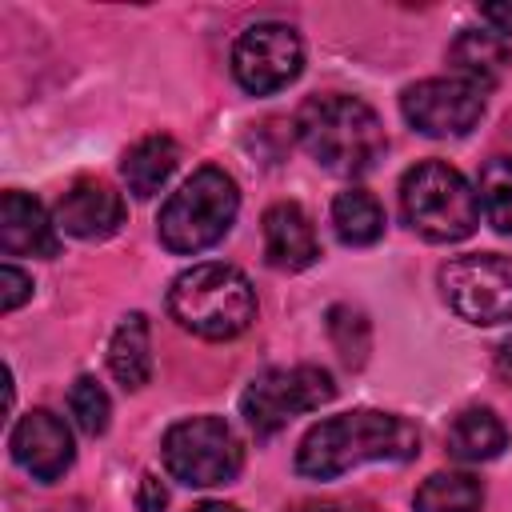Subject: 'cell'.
<instances>
[{
  "instance_id": "obj_1",
  "label": "cell",
  "mask_w": 512,
  "mask_h": 512,
  "mask_svg": "<svg viewBox=\"0 0 512 512\" xmlns=\"http://www.w3.org/2000/svg\"><path fill=\"white\" fill-rule=\"evenodd\" d=\"M420 452V432L396 412H340L312 424L296 448V472L308 480H336L368 460H412Z\"/></svg>"
},
{
  "instance_id": "obj_2",
  "label": "cell",
  "mask_w": 512,
  "mask_h": 512,
  "mask_svg": "<svg viewBox=\"0 0 512 512\" xmlns=\"http://www.w3.org/2000/svg\"><path fill=\"white\" fill-rule=\"evenodd\" d=\"M296 136L304 152L336 176L368 172L388 148L380 116L364 100L340 96V92L304 100L296 112Z\"/></svg>"
},
{
  "instance_id": "obj_3",
  "label": "cell",
  "mask_w": 512,
  "mask_h": 512,
  "mask_svg": "<svg viewBox=\"0 0 512 512\" xmlns=\"http://www.w3.org/2000/svg\"><path fill=\"white\" fill-rule=\"evenodd\" d=\"M168 312L192 336L232 340L256 320V292L240 268L208 260V264H192L172 280Z\"/></svg>"
},
{
  "instance_id": "obj_4",
  "label": "cell",
  "mask_w": 512,
  "mask_h": 512,
  "mask_svg": "<svg viewBox=\"0 0 512 512\" xmlns=\"http://www.w3.org/2000/svg\"><path fill=\"white\" fill-rule=\"evenodd\" d=\"M400 212L404 224L432 244H456L472 236L480 224V200L472 184L444 160H420L404 172Z\"/></svg>"
},
{
  "instance_id": "obj_5",
  "label": "cell",
  "mask_w": 512,
  "mask_h": 512,
  "mask_svg": "<svg viewBox=\"0 0 512 512\" xmlns=\"http://www.w3.org/2000/svg\"><path fill=\"white\" fill-rule=\"evenodd\" d=\"M240 192L224 168H196L160 208V244L168 252L192 256L212 248L236 220Z\"/></svg>"
},
{
  "instance_id": "obj_6",
  "label": "cell",
  "mask_w": 512,
  "mask_h": 512,
  "mask_svg": "<svg viewBox=\"0 0 512 512\" xmlns=\"http://www.w3.org/2000/svg\"><path fill=\"white\" fill-rule=\"evenodd\" d=\"M160 452H164V468L188 488L228 484L244 464V448L220 416H192L172 424L164 432Z\"/></svg>"
},
{
  "instance_id": "obj_7",
  "label": "cell",
  "mask_w": 512,
  "mask_h": 512,
  "mask_svg": "<svg viewBox=\"0 0 512 512\" xmlns=\"http://www.w3.org/2000/svg\"><path fill=\"white\" fill-rule=\"evenodd\" d=\"M336 396V384L324 368L316 364H296V368H268L260 372L244 396H240V412L248 420V428L256 436H272L280 432L292 416L312 412L320 404H328Z\"/></svg>"
},
{
  "instance_id": "obj_8",
  "label": "cell",
  "mask_w": 512,
  "mask_h": 512,
  "mask_svg": "<svg viewBox=\"0 0 512 512\" xmlns=\"http://www.w3.org/2000/svg\"><path fill=\"white\" fill-rule=\"evenodd\" d=\"M440 292L448 308L468 324L512 320V256L472 252L440 268Z\"/></svg>"
},
{
  "instance_id": "obj_9",
  "label": "cell",
  "mask_w": 512,
  "mask_h": 512,
  "mask_svg": "<svg viewBox=\"0 0 512 512\" xmlns=\"http://www.w3.org/2000/svg\"><path fill=\"white\" fill-rule=\"evenodd\" d=\"M304 68V44L288 24L264 20L240 32L232 44V76L244 92L268 96L288 88Z\"/></svg>"
},
{
  "instance_id": "obj_10",
  "label": "cell",
  "mask_w": 512,
  "mask_h": 512,
  "mask_svg": "<svg viewBox=\"0 0 512 512\" xmlns=\"http://www.w3.org/2000/svg\"><path fill=\"white\" fill-rule=\"evenodd\" d=\"M400 112L416 132L448 140L476 128V120L484 116V92L460 76H432L404 88Z\"/></svg>"
},
{
  "instance_id": "obj_11",
  "label": "cell",
  "mask_w": 512,
  "mask_h": 512,
  "mask_svg": "<svg viewBox=\"0 0 512 512\" xmlns=\"http://www.w3.org/2000/svg\"><path fill=\"white\" fill-rule=\"evenodd\" d=\"M8 448H12V460L36 480H56L72 464V432L48 408L20 416L8 436Z\"/></svg>"
},
{
  "instance_id": "obj_12",
  "label": "cell",
  "mask_w": 512,
  "mask_h": 512,
  "mask_svg": "<svg viewBox=\"0 0 512 512\" xmlns=\"http://www.w3.org/2000/svg\"><path fill=\"white\" fill-rule=\"evenodd\" d=\"M124 224V196L104 180H76L56 200V228L76 240H104Z\"/></svg>"
},
{
  "instance_id": "obj_13",
  "label": "cell",
  "mask_w": 512,
  "mask_h": 512,
  "mask_svg": "<svg viewBox=\"0 0 512 512\" xmlns=\"http://www.w3.org/2000/svg\"><path fill=\"white\" fill-rule=\"evenodd\" d=\"M264 256L272 268L280 272H300L308 268L316 256H320V244H316V228L308 220V212L292 200H280L264 212Z\"/></svg>"
},
{
  "instance_id": "obj_14",
  "label": "cell",
  "mask_w": 512,
  "mask_h": 512,
  "mask_svg": "<svg viewBox=\"0 0 512 512\" xmlns=\"http://www.w3.org/2000/svg\"><path fill=\"white\" fill-rule=\"evenodd\" d=\"M0 248L8 256H56V224L44 204L24 192H4L0 200Z\"/></svg>"
},
{
  "instance_id": "obj_15",
  "label": "cell",
  "mask_w": 512,
  "mask_h": 512,
  "mask_svg": "<svg viewBox=\"0 0 512 512\" xmlns=\"http://www.w3.org/2000/svg\"><path fill=\"white\" fill-rule=\"evenodd\" d=\"M448 60L456 68L460 80H468L472 88L488 92L492 84L504 80L508 64H512V44L500 36V32H476V28H464L452 48H448Z\"/></svg>"
},
{
  "instance_id": "obj_16",
  "label": "cell",
  "mask_w": 512,
  "mask_h": 512,
  "mask_svg": "<svg viewBox=\"0 0 512 512\" xmlns=\"http://www.w3.org/2000/svg\"><path fill=\"white\" fill-rule=\"evenodd\" d=\"M176 164H180L176 140L164 136V132H152V136H140V140L124 152L120 172H124V180H128V192L140 196V200H148V196H156V192L168 184V176L176 172Z\"/></svg>"
},
{
  "instance_id": "obj_17",
  "label": "cell",
  "mask_w": 512,
  "mask_h": 512,
  "mask_svg": "<svg viewBox=\"0 0 512 512\" xmlns=\"http://www.w3.org/2000/svg\"><path fill=\"white\" fill-rule=\"evenodd\" d=\"M448 456L460 464H480L500 456V448L508 444V428L492 408H464L452 424H448Z\"/></svg>"
},
{
  "instance_id": "obj_18",
  "label": "cell",
  "mask_w": 512,
  "mask_h": 512,
  "mask_svg": "<svg viewBox=\"0 0 512 512\" xmlns=\"http://www.w3.org/2000/svg\"><path fill=\"white\" fill-rule=\"evenodd\" d=\"M108 368L124 388H144L152 376V340H148V320L140 312H128L112 340H108Z\"/></svg>"
},
{
  "instance_id": "obj_19",
  "label": "cell",
  "mask_w": 512,
  "mask_h": 512,
  "mask_svg": "<svg viewBox=\"0 0 512 512\" xmlns=\"http://www.w3.org/2000/svg\"><path fill=\"white\" fill-rule=\"evenodd\" d=\"M332 228L344 244L352 248H364V244H376L384 236V208L376 204L372 192L364 188H348L332 200Z\"/></svg>"
},
{
  "instance_id": "obj_20",
  "label": "cell",
  "mask_w": 512,
  "mask_h": 512,
  "mask_svg": "<svg viewBox=\"0 0 512 512\" xmlns=\"http://www.w3.org/2000/svg\"><path fill=\"white\" fill-rule=\"evenodd\" d=\"M484 488L468 472H432L416 488V512H480Z\"/></svg>"
},
{
  "instance_id": "obj_21",
  "label": "cell",
  "mask_w": 512,
  "mask_h": 512,
  "mask_svg": "<svg viewBox=\"0 0 512 512\" xmlns=\"http://www.w3.org/2000/svg\"><path fill=\"white\" fill-rule=\"evenodd\" d=\"M476 200L488 216V224L504 236H512V156H492L480 168Z\"/></svg>"
},
{
  "instance_id": "obj_22",
  "label": "cell",
  "mask_w": 512,
  "mask_h": 512,
  "mask_svg": "<svg viewBox=\"0 0 512 512\" xmlns=\"http://www.w3.org/2000/svg\"><path fill=\"white\" fill-rule=\"evenodd\" d=\"M328 336H332V344H336V352H340V360L348 368L364 364V356H368V320L360 312L336 304L328 312Z\"/></svg>"
},
{
  "instance_id": "obj_23",
  "label": "cell",
  "mask_w": 512,
  "mask_h": 512,
  "mask_svg": "<svg viewBox=\"0 0 512 512\" xmlns=\"http://www.w3.org/2000/svg\"><path fill=\"white\" fill-rule=\"evenodd\" d=\"M68 412H72V420L80 424V432L100 436V432L108 428L112 404H108V392H104L92 376H80V380L68 388Z\"/></svg>"
},
{
  "instance_id": "obj_24",
  "label": "cell",
  "mask_w": 512,
  "mask_h": 512,
  "mask_svg": "<svg viewBox=\"0 0 512 512\" xmlns=\"http://www.w3.org/2000/svg\"><path fill=\"white\" fill-rule=\"evenodd\" d=\"M28 296H32V280H28L20 268L4 264V268H0V312H16Z\"/></svg>"
},
{
  "instance_id": "obj_25",
  "label": "cell",
  "mask_w": 512,
  "mask_h": 512,
  "mask_svg": "<svg viewBox=\"0 0 512 512\" xmlns=\"http://www.w3.org/2000/svg\"><path fill=\"white\" fill-rule=\"evenodd\" d=\"M164 504H168V492H164L160 476L144 472V476H140V488H136V508H140V512H164Z\"/></svg>"
},
{
  "instance_id": "obj_26",
  "label": "cell",
  "mask_w": 512,
  "mask_h": 512,
  "mask_svg": "<svg viewBox=\"0 0 512 512\" xmlns=\"http://www.w3.org/2000/svg\"><path fill=\"white\" fill-rule=\"evenodd\" d=\"M480 16L504 36V32H512V4H484L480 8Z\"/></svg>"
},
{
  "instance_id": "obj_27",
  "label": "cell",
  "mask_w": 512,
  "mask_h": 512,
  "mask_svg": "<svg viewBox=\"0 0 512 512\" xmlns=\"http://www.w3.org/2000/svg\"><path fill=\"white\" fill-rule=\"evenodd\" d=\"M496 372H500L504 380H512V336L496 348Z\"/></svg>"
},
{
  "instance_id": "obj_28",
  "label": "cell",
  "mask_w": 512,
  "mask_h": 512,
  "mask_svg": "<svg viewBox=\"0 0 512 512\" xmlns=\"http://www.w3.org/2000/svg\"><path fill=\"white\" fill-rule=\"evenodd\" d=\"M188 512H240V508L236 504H220V500H204V504H196Z\"/></svg>"
},
{
  "instance_id": "obj_29",
  "label": "cell",
  "mask_w": 512,
  "mask_h": 512,
  "mask_svg": "<svg viewBox=\"0 0 512 512\" xmlns=\"http://www.w3.org/2000/svg\"><path fill=\"white\" fill-rule=\"evenodd\" d=\"M300 512H340V508L336 504H304Z\"/></svg>"
}]
</instances>
